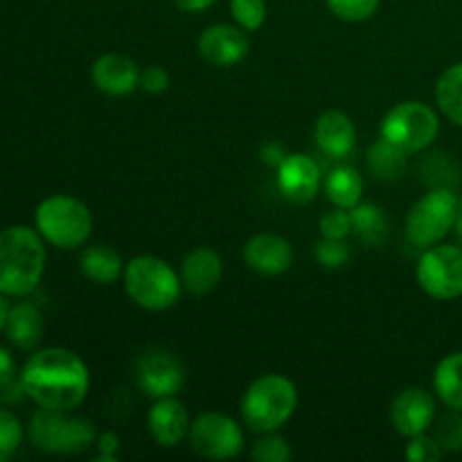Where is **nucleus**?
Wrapping results in <instances>:
<instances>
[{
	"mask_svg": "<svg viewBox=\"0 0 462 462\" xmlns=\"http://www.w3.org/2000/svg\"><path fill=\"white\" fill-rule=\"evenodd\" d=\"M418 282L436 300L462 298V248H427L418 262Z\"/></svg>",
	"mask_w": 462,
	"mask_h": 462,
	"instance_id": "9",
	"label": "nucleus"
},
{
	"mask_svg": "<svg viewBox=\"0 0 462 462\" xmlns=\"http://www.w3.org/2000/svg\"><path fill=\"white\" fill-rule=\"evenodd\" d=\"M34 224L41 237L61 251L84 246L93 233V215L79 199L48 197L34 212Z\"/></svg>",
	"mask_w": 462,
	"mask_h": 462,
	"instance_id": "4",
	"label": "nucleus"
},
{
	"mask_svg": "<svg viewBox=\"0 0 462 462\" xmlns=\"http://www.w3.org/2000/svg\"><path fill=\"white\" fill-rule=\"evenodd\" d=\"M456 233H458V237H460V242H462V197L458 199V215H456Z\"/></svg>",
	"mask_w": 462,
	"mask_h": 462,
	"instance_id": "41",
	"label": "nucleus"
},
{
	"mask_svg": "<svg viewBox=\"0 0 462 462\" xmlns=\"http://www.w3.org/2000/svg\"><path fill=\"white\" fill-rule=\"evenodd\" d=\"M9 302H7V296H5L3 291H0V329H5V323H7V316H9Z\"/></svg>",
	"mask_w": 462,
	"mask_h": 462,
	"instance_id": "40",
	"label": "nucleus"
},
{
	"mask_svg": "<svg viewBox=\"0 0 462 462\" xmlns=\"http://www.w3.org/2000/svg\"><path fill=\"white\" fill-rule=\"evenodd\" d=\"M260 156H262V162H266V165L278 167L280 162H282L284 158H287V152H284V147L280 143H266L264 147H262Z\"/></svg>",
	"mask_w": 462,
	"mask_h": 462,
	"instance_id": "37",
	"label": "nucleus"
},
{
	"mask_svg": "<svg viewBox=\"0 0 462 462\" xmlns=\"http://www.w3.org/2000/svg\"><path fill=\"white\" fill-rule=\"evenodd\" d=\"M436 420V402L424 388H406L391 406V422L402 436L415 438L427 433Z\"/></svg>",
	"mask_w": 462,
	"mask_h": 462,
	"instance_id": "12",
	"label": "nucleus"
},
{
	"mask_svg": "<svg viewBox=\"0 0 462 462\" xmlns=\"http://www.w3.org/2000/svg\"><path fill=\"white\" fill-rule=\"evenodd\" d=\"M314 138L329 158H347L355 152L356 126L347 113L325 111L316 122Z\"/></svg>",
	"mask_w": 462,
	"mask_h": 462,
	"instance_id": "17",
	"label": "nucleus"
},
{
	"mask_svg": "<svg viewBox=\"0 0 462 462\" xmlns=\"http://www.w3.org/2000/svg\"><path fill=\"white\" fill-rule=\"evenodd\" d=\"M251 458L255 462H289L293 458L291 447L284 438L280 436H266L253 447Z\"/></svg>",
	"mask_w": 462,
	"mask_h": 462,
	"instance_id": "31",
	"label": "nucleus"
},
{
	"mask_svg": "<svg viewBox=\"0 0 462 462\" xmlns=\"http://www.w3.org/2000/svg\"><path fill=\"white\" fill-rule=\"evenodd\" d=\"M99 456H95V462H117V451H120V438L116 433L106 431L97 438Z\"/></svg>",
	"mask_w": 462,
	"mask_h": 462,
	"instance_id": "36",
	"label": "nucleus"
},
{
	"mask_svg": "<svg viewBox=\"0 0 462 462\" xmlns=\"http://www.w3.org/2000/svg\"><path fill=\"white\" fill-rule=\"evenodd\" d=\"M406 156L409 153L402 152L400 147H395V144L382 138L368 149L365 161H368V170L374 179L383 180V183H395V180H400L404 176L406 165H409Z\"/></svg>",
	"mask_w": 462,
	"mask_h": 462,
	"instance_id": "23",
	"label": "nucleus"
},
{
	"mask_svg": "<svg viewBox=\"0 0 462 462\" xmlns=\"http://www.w3.org/2000/svg\"><path fill=\"white\" fill-rule=\"evenodd\" d=\"M149 431L161 447L170 449L185 438L189 429L188 409L174 397H162L149 411Z\"/></svg>",
	"mask_w": 462,
	"mask_h": 462,
	"instance_id": "18",
	"label": "nucleus"
},
{
	"mask_svg": "<svg viewBox=\"0 0 462 462\" xmlns=\"http://www.w3.org/2000/svg\"><path fill=\"white\" fill-rule=\"evenodd\" d=\"M45 271V246L36 230L12 226L0 233V291L27 296L39 287Z\"/></svg>",
	"mask_w": 462,
	"mask_h": 462,
	"instance_id": "2",
	"label": "nucleus"
},
{
	"mask_svg": "<svg viewBox=\"0 0 462 462\" xmlns=\"http://www.w3.org/2000/svg\"><path fill=\"white\" fill-rule=\"evenodd\" d=\"M296 404L298 393L291 379L282 374H264L244 393V422L255 433H273L291 420Z\"/></svg>",
	"mask_w": 462,
	"mask_h": 462,
	"instance_id": "3",
	"label": "nucleus"
},
{
	"mask_svg": "<svg viewBox=\"0 0 462 462\" xmlns=\"http://www.w3.org/2000/svg\"><path fill=\"white\" fill-rule=\"evenodd\" d=\"M79 269L95 284H113L125 271V264L116 248L106 246V244H95L81 253Z\"/></svg>",
	"mask_w": 462,
	"mask_h": 462,
	"instance_id": "21",
	"label": "nucleus"
},
{
	"mask_svg": "<svg viewBox=\"0 0 462 462\" xmlns=\"http://www.w3.org/2000/svg\"><path fill=\"white\" fill-rule=\"evenodd\" d=\"M176 7L183 9L188 14H199V12H206L208 7L215 5V0H174Z\"/></svg>",
	"mask_w": 462,
	"mask_h": 462,
	"instance_id": "39",
	"label": "nucleus"
},
{
	"mask_svg": "<svg viewBox=\"0 0 462 462\" xmlns=\"http://www.w3.org/2000/svg\"><path fill=\"white\" fill-rule=\"evenodd\" d=\"M314 255L323 269H341V266L350 262V246L343 239L323 237L316 244Z\"/></svg>",
	"mask_w": 462,
	"mask_h": 462,
	"instance_id": "30",
	"label": "nucleus"
},
{
	"mask_svg": "<svg viewBox=\"0 0 462 462\" xmlns=\"http://www.w3.org/2000/svg\"><path fill=\"white\" fill-rule=\"evenodd\" d=\"M433 386L449 409L462 411V352H451L436 365Z\"/></svg>",
	"mask_w": 462,
	"mask_h": 462,
	"instance_id": "25",
	"label": "nucleus"
},
{
	"mask_svg": "<svg viewBox=\"0 0 462 462\" xmlns=\"http://www.w3.org/2000/svg\"><path fill=\"white\" fill-rule=\"evenodd\" d=\"M21 383L25 395L41 409L72 411L88 395L90 377L75 352L48 347L27 359Z\"/></svg>",
	"mask_w": 462,
	"mask_h": 462,
	"instance_id": "1",
	"label": "nucleus"
},
{
	"mask_svg": "<svg viewBox=\"0 0 462 462\" xmlns=\"http://www.w3.org/2000/svg\"><path fill=\"white\" fill-rule=\"evenodd\" d=\"M320 183L319 162L305 153H291L278 165V189L291 203H310L319 194Z\"/></svg>",
	"mask_w": 462,
	"mask_h": 462,
	"instance_id": "13",
	"label": "nucleus"
},
{
	"mask_svg": "<svg viewBox=\"0 0 462 462\" xmlns=\"http://www.w3.org/2000/svg\"><path fill=\"white\" fill-rule=\"evenodd\" d=\"M433 438L440 445L442 451L458 454L462 451V415L460 411L451 409V413L440 415V420L433 427Z\"/></svg>",
	"mask_w": 462,
	"mask_h": 462,
	"instance_id": "27",
	"label": "nucleus"
},
{
	"mask_svg": "<svg viewBox=\"0 0 462 462\" xmlns=\"http://www.w3.org/2000/svg\"><path fill=\"white\" fill-rule=\"evenodd\" d=\"M248 50H251V43H248L246 32L242 27L226 25V23L210 25L199 39L201 57L217 68H230L244 61Z\"/></svg>",
	"mask_w": 462,
	"mask_h": 462,
	"instance_id": "14",
	"label": "nucleus"
},
{
	"mask_svg": "<svg viewBox=\"0 0 462 462\" xmlns=\"http://www.w3.org/2000/svg\"><path fill=\"white\" fill-rule=\"evenodd\" d=\"M436 99L440 111L454 125L462 126V63L447 68L436 84Z\"/></svg>",
	"mask_w": 462,
	"mask_h": 462,
	"instance_id": "26",
	"label": "nucleus"
},
{
	"mask_svg": "<svg viewBox=\"0 0 462 462\" xmlns=\"http://www.w3.org/2000/svg\"><path fill=\"white\" fill-rule=\"evenodd\" d=\"M382 0H328V7L332 14L341 21L347 23H361L368 21L374 12L379 9Z\"/></svg>",
	"mask_w": 462,
	"mask_h": 462,
	"instance_id": "29",
	"label": "nucleus"
},
{
	"mask_svg": "<svg viewBox=\"0 0 462 462\" xmlns=\"http://www.w3.org/2000/svg\"><path fill=\"white\" fill-rule=\"evenodd\" d=\"M93 81L102 93L111 97H122V95L134 93L140 86V68L134 59L125 57L120 52L102 54L93 63Z\"/></svg>",
	"mask_w": 462,
	"mask_h": 462,
	"instance_id": "16",
	"label": "nucleus"
},
{
	"mask_svg": "<svg viewBox=\"0 0 462 462\" xmlns=\"http://www.w3.org/2000/svg\"><path fill=\"white\" fill-rule=\"evenodd\" d=\"M221 273H224V264H221L219 253L206 246L189 253L180 266V280H183L185 289L194 296L210 293L219 284Z\"/></svg>",
	"mask_w": 462,
	"mask_h": 462,
	"instance_id": "19",
	"label": "nucleus"
},
{
	"mask_svg": "<svg viewBox=\"0 0 462 462\" xmlns=\"http://www.w3.org/2000/svg\"><path fill=\"white\" fill-rule=\"evenodd\" d=\"M244 262L260 275H282L293 264V248L284 237L260 233L244 246Z\"/></svg>",
	"mask_w": 462,
	"mask_h": 462,
	"instance_id": "15",
	"label": "nucleus"
},
{
	"mask_svg": "<svg viewBox=\"0 0 462 462\" xmlns=\"http://www.w3.org/2000/svg\"><path fill=\"white\" fill-rule=\"evenodd\" d=\"M23 424L12 411L0 409V454L9 456L21 447Z\"/></svg>",
	"mask_w": 462,
	"mask_h": 462,
	"instance_id": "32",
	"label": "nucleus"
},
{
	"mask_svg": "<svg viewBox=\"0 0 462 462\" xmlns=\"http://www.w3.org/2000/svg\"><path fill=\"white\" fill-rule=\"evenodd\" d=\"M140 86H143L147 93L161 95L170 88V75H167L165 68L149 66L140 72Z\"/></svg>",
	"mask_w": 462,
	"mask_h": 462,
	"instance_id": "35",
	"label": "nucleus"
},
{
	"mask_svg": "<svg viewBox=\"0 0 462 462\" xmlns=\"http://www.w3.org/2000/svg\"><path fill=\"white\" fill-rule=\"evenodd\" d=\"M325 194L337 208L352 210L355 206H359L361 197H364V179L355 167L341 165L329 171V176L325 179Z\"/></svg>",
	"mask_w": 462,
	"mask_h": 462,
	"instance_id": "22",
	"label": "nucleus"
},
{
	"mask_svg": "<svg viewBox=\"0 0 462 462\" xmlns=\"http://www.w3.org/2000/svg\"><path fill=\"white\" fill-rule=\"evenodd\" d=\"M5 332L14 346L21 350H32L43 337V316L32 302H18L9 310Z\"/></svg>",
	"mask_w": 462,
	"mask_h": 462,
	"instance_id": "20",
	"label": "nucleus"
},
{
	"mask_svg": "<svg viewBox=\"0 0 462 462\" xmlns=\"http://www.w3.org/2000/svg\"><path fill=\"white\" fill-rule=\"evenodd\" d=\"M230 14L242 30L255 32L266 21L264 0H230Z\"/></svg>",
	"mask_w": 462,
	"mask_h": 462,
	"instance_id": "28",
	"label": "nucleus"
},
{
	"mask_svg": "<svg viewBox=\"0 0 462 462\" xmlns=\"http://www.w3.org/2000/svg\"><path fill=\"white\" fill-rule=\"evenodd\" d=\"M404 456L409 462H438L442 458V449L436 438H429L427 433H422V436L411 438Z\"/></svg>",
	"mask_w": 462,
	"mask_h": 462,
	"instance_id": "34",
	"label": "nucleus"
},
{
	"mask_svg": "<svg viewBox=\"0 0 462 462\" xmlns=\"http://www.w3.org/2000/svg\"><path fill=\"white\" fill-rule=\"evenodd\" d=\"M125 287L131 300L149 311L170 310L180 296L176 271L153 255H138L126 264Z\"/></svg>",
	"mask_w": 462,
	"mask_h": 462,
	"instance_id": "6",
	"label": "nucleus"
},
{
	"mask_svg": "<svg viewBox=\"0 0 462 462\" xmlns=\"http://www.w3.org/2000/svg\"><path fill=\"white\" fill-rule=\"evenodd\" d=\"M352 233L365 244V246H382L388 237L386 212L377 203H359L350 210Z\"/></svg>",
	"mask_w": 462,
	"mask_h": 462,
	"instance_id": "24",
	"label": "nucleus"
},
{
	"mask_svg": "<svg viewBox=\"0 0 462 462\" xmlns=\"http://www.w3.org/2000/svg\"><path fill=\"white\" fill-rule=\"evenodd\" d=\"M458 215V197L451 188H433L406 217V237L413 246L431 248L449 235Z\"/></svg>",
	"mask_w": 462,
	"mask_h": 462,
	"instance_id": "7",
	"label": "nucleus"
},
{
	"mask_svg": "<svg viewBox=\"0 0 462 462\" xmlns=\"http://www.w3.org/2000/svg\"><path fill=\"white\" fill-rule=\"evenodd\" d=\"M320 235L328 239H346L352 233V217L343 208L334 206V210L320 217Z\"/></svg>",
	"mask_w": 462,
	"mask_h": 462,
	"instance_id": "33",
	"label": "nucleus"
},
{
	"mask_svg": "<svg viewBox=\"0 0 462 462\" xmlns=\"http://www.w3.org/2000/svg\"><path fill=\"white\" fill-rule=\"evenodd\" d=\"M135 383L153 400L174 397L183 388L185 373L174 355L165 350H147L135 361Z\"/></svg>",
	"mask_w": 462,
	"mask_h": 462,
	"instance_id": "11",
	"label": "nucleus"
},
{
	"mask_svg": "<svg viewBox=\"0 0 462 462\" xmlns=\"http://www.w3.org/2000/svg\"><path fill=\"white\" fill-rule=\"evenodd\" d=\"M16 377V364H14L12 355L0 346V386Z\"/></svg>",
	"mask_w": 462,
	"mask_h": 462,
	"instance_id": "38",
	"label": "nucleus"
},
{
	"mask_svg": "<svg viewBox=\"0 0 462 462\" xmlns=\"http://www.w3.org/2000/svg\"><path fill=\"white\" fill-rule=\"evenodd\" d=\"M189 445L208 460H230L242 454L244 433L228 415L203 413L189 427Z\"/></svg>",
	"mask_w": 462,
	"mask_h": 462,
	"instance_id": "10",
	"label": "nucleus"
},
{
	"mask_svg": "<svg viewBox=\"0 0 462 462\" xmlns=\"http://www.w3.org/2000/svg\"><path fill=\"white\" fill-rule=\"evenodd\" d=\"M32 445L45 454H81L95 442V424L70 415V411L41 409L32 415L27 427Z\"/></svg>",
	"mask_w": 462,
	"mask_h": 462,
	"instance_id": "5",
	"label": "nucleus"
},
{
	"mask_svg": "<svg viewBox=\"0 0 462 462\" xmlns=\"http://www.w3.org/2000/svg\"><path fill=\"white\" fill-rule=\"evenodd\" d=\"M440 131L436 111L422 102H402L386 113L382 122V138L406 153H418L431 147Z\"/></svg>",
	"mask_w": 462,
	"mask_h": 462,
	"instance_id": "8",
	"label": "nucleus"
}]
</instances>
